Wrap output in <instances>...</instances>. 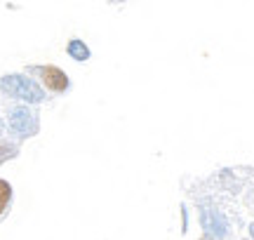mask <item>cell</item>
Returning a JSON list of instances; mask_svg holds the SVG:
<instances>
[{"label": "cell", "instance_id": "obj_3", "mask_svg": "<svg viewBox=\"0 0 254 240\" xmlns=\"http://www.w3.org/2000/svg\"><path fill=\"white\" fill-rule=\"evenodd\" d=\"M43 78H45L47 87H52L55 92H62V90H66V87H68V78H66L59 68H52V66L43 68Z\"/></svg>", "mask_w": 254, "mask_h": 240}, {"label": "cell", "instance_id": "obj_4", "mask_svg": "<svg viewBox=\"0 0 254 240\" xmlns=\"http://www.w3.org/2000/svg\"><path fill=\"white\" fill-rule=\"evenodd\" d=\"M68 52H71L75 59H87V57H90V50H87L85 43H80V40H73L71 45H68Z\"/></svg>", "mask_w": 254, "mask_h": 240}, {"label": "cell", "instance_id": "obj_5", "mask_svg": "<svg viewBox=\"0 0 254 240\" xmlns=\"http://www.w3.org/2000/svg\"><path fill=\"white\" fill-rule=\"evenodd\" d=\"M9 198H12V188H9L7 181H2V179H0V212L9 205Z\"/></svg>", "mask_w": 254, "mask_h": 240}, {"label": "cell", "instance_id": "obj_2", "mask_svg": "<svg viewBox=\"0 0 254 240\" xmlns=\"http://www.w3.org/2000/svg\"><path fill=\"white\" fill-rule=\"evenodd\" d=\"M9 125H12V132L19 134V137H26V134H31V132H36V120H33L31 111L24 109V106L12 111V116H9Z\"/></svg>", "mask_w": 254, "mask_h": 240}, {"label": "cell", "instance_id": "obj_1", "mask_svg": "<svg viewBox=\"0 0 254 240\" xmlns=\"http://www.w3.org/2000/svg\"><path fill=\"white\" fill-rule=\"evenodd\" d=\"M0 87H2L7 94H14V97H21V99H28V102H40V99H43V92H40L28 78H24V75L2 78Z\"/></svg>", "mask_w": 254, "mask_h": 240}]
</instances>
